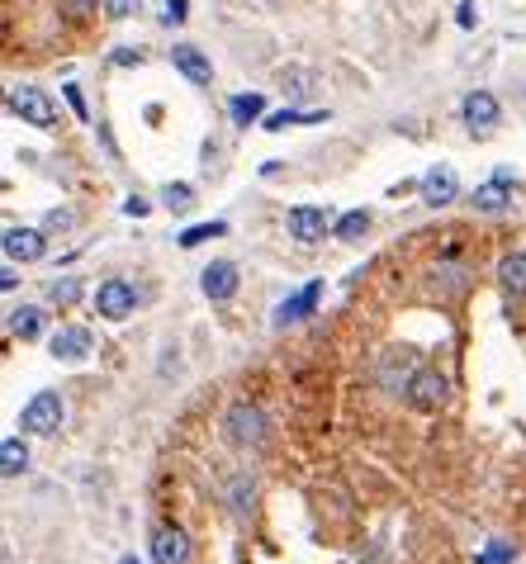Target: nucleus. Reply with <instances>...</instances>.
I'll return each mask as SVG.
<instances>
[{
    "label": "nucleus",
    "mask_w": 526,
    "mask_h": 564,
    "mask_svg": "<svg viewBox=\"0 0 526 564\" xmlns=\"http://www.w3.org/2000/svg\"><path fill=\"white\" fill-rule=\"evenodd\" d=\"M223 427H228L233 446H266V437H271V422H266V413L256 403H233Z\"/></svg>",
    "instance_id": "obj_1"
},
{
    "label": "nucleus",
    "mask_w": 526,
    "mask_h": 564,
    "mask_svg": "<svg viewBox=\"0 0 526 564\" xmlns=\"http://www.w3.org/2000/svg\"><path fill=\"white\" fill-rule=\"evenodd\" d=\"M5 105H10V114H19V124L57 128V105L48 100V91H38V86H15Z\"/></svg>",
    "instance_id": "obj_2"
},
{
    "label": "nucleus",
    "mask_w": 526,
    "mask_h": 564,
    "mask_svg": "<svg viewBox=\"0 0 526 564\" xmlns=\"http://www.w3.org/2000/svg\"><path fill=\"white\" fill-rule=\"evenodd\" d=\"M62 399H57L53 389H43V394H34V399L24 403V413H19V427L24 432H34V437H48V432H57L62 427Z\"/></svg>",
    "instance_id": "obj_3"
},
{
    "label": "nucleus",
    "mask_w": 526,
    "mask_h": 564,
    "mask_svg": "<svg viewBox=\"0 0 526 564\" xmlns=\"http://www.w3.org/2000/svg\"><path fill=\"white\" fill-rule=\"evenodd\" d=\"M133 309H138V290H133L128 280H119V275H109L105 285L95 290V313L109 318V323H124Z\"/></svg>",
    "instance_id": "obj_4"
},
{
    "label": "nucleus",
    "mask_w": 526,
    "mask_h": 564,
    "mask_svg": "<svg viewBox=\"0 0 526 564\" xmlns=\"http://www.w3.org/2000/svg\"><path fill=\"white\" fill-rule=\"evenodd\" d=\"M375 375H380V384L389 394H408V384L418 375V361H413V351H384Z\"/></svg>",
    "instance_id": "obj_5"
},
{
    "label": "nucleus",
    "mask_w": 526,
    "mask_h": 564,
    "mask_svg": "<svg viewBox=\"0 0 526 564\" xmlns=\"http://www.w3.org/2000/svg\"><path fill=\"white\" fill-rule=\"evenodd\" d=\"M285 223H290V237L304 242V247H313V242L327 237V209H318V204H294Z\"/></svg>",
    "instance_id": "obj_6"
},
{
    "label": "nucleus",
    "mask_w": 526,
    "mask_h": 564,
    "mask_svg": "<svg viewBox=\"0 0 526 564\" xmlns=\"http://www.w3.org/2000/svg\"><path fill=\"white\" fill-rule=\"evenodd\" d=\"M0 247H5V256H10V261H19V266L43 261V252H48V242H43V233H38V228H5Z\"/></svg>",
    "instance_id": "obj_7"
},
{
    "label": "nucleus",
    "mask_w": 526,
    "mask_h": 564,
    "mask_svg": "<svg viewBox=\"0 0 526 564\" xmlns=\"http://www.w3.org/2000/svg\"><path fill=\"white\" fill-rule=\"evenodd\" d=\"M318 299H323V280H309L299 294H290L280 309H275V328H294V323H304L313 309H318Z\"/></svg>",
    "instance_id": "obj_8"
},
{
    "label": "nucleus",
    "mask_w": 526,
    "mask_h": 564,
    "mask_svg": "<svg viewBox=\"0 0 526 564\" xmlns=\"http://www.w3.org/2000/svg\"><path fill=\"white\" fill-rule=\"evenodd\" d=\"M403 399L413 403V408H422V413L441 408V403H446V375H436V370H418Z\"/></svg>",
    "instance_id": "obj_9"
},
{
    "label": "nucleus",
    "mask_w": 526,
    "mask_h": 564,
    "mask_svg": "<svg viewBox=\"0 0 526 564\" xmlns=\"http://www.w3.org/2000/svg\"><path fill=\"white\" fill-rule=\"evenodd\" d=\"M200 290H204V299H214V304L233 299L237 294V266L233 261H209V266L200 271Z\"/></svg>",
    "instance_id": "obj_10"
},
{
    "label": "nucleus",
    "mask_w": 526,
    "mask_h": 564,
    "mask_svg": "<svg viewBox=\"0 0 526 564\" xmlns=\"http://www.w3.org/2000/svg\"><path fill=\"white\" fill-rule=\"evenodd\" d=\"M280 86H285V100H290V105H309L313 95L323 91V76L313 72V67H285V72H280Z\"/></svg>",
    "instance_id": "obj_11"
},
{
    "label": "nucleus",
    "mask_w": 526,
    "mask_h": 564,
    "mask_svg": "<svg viewBox=\"0 0 526 564\" xmlns=\"http://www.w3.org/2000/svg\"><path fill=\"white\" fill-rule=\"evenodd\" d=\"M171 67L181 76H190L195 86H209V81H214V67H209V57H204L195 43H176V48H171Z\"/></svg>",
    "instance_id": "obj_12"
},
{
    "label": "nucleus",
    "mask_w": 526,
    "mask_h": 564,
    "mask_svg": "<svg viewBox=\"0 0 526 564\" xmlns=\"http://www.w3.org/2000/svg\"><path fill=\"white\" fill-rule=\"evenodd\" d=\"M422 200L432 204V209H441V204H451L455 195H460V181H455V171L451 166H432L427 176H422Z\"/></svg>",
    "instance_id": "obj_13"
},
{
    "label": "nucleus",
    "mask_w": 526,
    "mask_h": 564,
    "mask_svg": "<svg viewBox=\"0 0 526 564\" xmlns=\"http://www.w3.org/2000/svg\"><path fill=\"white\" fill-rule=\"evenodd\" d=\"M152 560L157 564H185L190 560V541H185L181 527H157L152 536Z\"/></svg>",
    "instance_id": "obj_14"
},
{
    "label": "nucleus",
    "mask_w": 526,
    "mask_h": 564,
    "mask_svg": "<svg viewBox=\"0 0 526 564\" xmlns=\"http://www.w3.org/2000/svg\"><path fill=\"white\" fill-rule=\"evenodd\" d=\"M48 351H53L57 361H86V351H91V332L86 328H57L48 337Z\"/></svg>",
    "instance_id": "obj_15"
},
{
    "label": "nucleus",
    "mask_w": 526,
    "mask_h": 564,
    "mask_svg": "<svg viewBox=\"0 0 526 564\" xmlns=\"http://www.w3.org/2000/svg\"><path fill=\"white\" fill-rule=\"evenodd\" d=\"M460 114H465V124L470 128H493L498 119H503V110H498V100H493L489 91H470L465 95V105H460Z\"/></svg>",
    "instance_id": "obj_16"
},
{
    "label": "nucleus",
    "mask_w": 526,
    "mask_h": 564,
    "mask_svg": "<svg viewBox=\"0 0 526 564\" xmlns=\"http://www.w3.org/2000/svg\"><path fill=\"white\" fill-rule=\"evenodd\" d=\"M470 285V275H465V266H455V261H436L432 266V290L441 294V299H451V294H460Z\"/></svg>",
    "instance_id": "obj_17"
},
{
    "label": "nucleus",
    "mask_w": 526,
    "mask_h": 564,
    "mask_svg": "<svg viewBox=\"0 0 526 564\" xmlns=\"http://www.w3.org/2000/svg\"><path fill=\"white\" fill-rule=\"evenodd\" d=\"M498 280H503V290L512 299H526V252H512L498 261Z\"/></svg>",
    "instance_id": "obj_18"
},
{
    "label": "nucleus",
    "mask_w": 526,
    "mask_h": 564,
    "mask_svg": "<svg viewBox=\"0 0 526 564\" xmlns=\"http://www.w3.org/2000/svg\"><path fill=\"white\" fill-rule=\"evenodd\" d=\"M228 114H233V124H256V119H266V100H261V95L256 91H247V95H233V100H228Z\"/></svg>",
    "instance_id": "obj_19"
},
{
    "label": "nucleus",
    "mask_w": 526,
    "mask_h": 564,
    "mask_svg": "<svg viewBox=\"0 0 526 564\" xmlns=\"http://www.w3.org/2000/svg\"><path fill=\"white\" fill-rule=\"evenodd\" d=\"M38 332H43V309L24 304V309L10 313V337H19V342H34Z\"/></svg>",
    "instance_id": "obj_20"
},
{
    "label": "nucleus",
    "mask_w": 526,
    "mask_h": 564,
    "mask_svg": "<svg viewBox=\"0 0 526 564\" xmlns=\"http://www.w3.org/2000/svg\"><path fill=\"white\" fill-rule=\"evenodd\" d=\"M474 209H484V214H503V209H508V185H498V181L479 185V190H474Z\"/></svg>",
    "instance_id": "obj_21"
},
{
    "label": "nucleus",
    "mask_w": 526,
    "mask_h": 564,
    "mask_svg": "<svg viewBox=\"0 0 526 564\" xmlns=\"http://www.w3.org/2000/svg\"><path fill=\"white\" fill-rule=\"evenodd\" d=\"M24 465H29V446H24L19 437H5V446H0V470L15 479V474L24 470Z\"/></svg>",
    "instance_id": "obj_22"
},
{
    "label": "nucleus",
    "mask_w": 526,
    "mask_h": 564,
    "mask_svg": "<svg viewBox=\"0 0 526 564\" xmlns=\"http://www.w3.org/2000/svg\"><path fill=\"white\" fill-rule=\"evenodd\" d=\"M365 228H370V214H365V209H346L342 219H337V228H332V233L342 237V242H356V237H361Z\"/></svg>",
    "instance_id": "obj_23"
},
{
    "label": "nucleus",
    "mask_w": 526,
    "mask_h": 564,
    "mask_svg": "<svg viewBox=\"0 0 526 564\" xmlns=\"http://www.w3.org/2000/svg\"><path fill=\"white\" fill-rule=\"evenodd\" d=\"M48 299L62 304V309H72L76 299H81V280H76V275H57L53 285H48Z\"/></svg>",
    "instance_id": "obj_24"
},
{
    "label": "nucleus",
    "mask_w": 526,
    "mask_h": 564,
    "mask_svg": "<svg viewBox=\"0 0 526 564\" xmlns=\"http://www.w3.org/2000/svg\"><path fill=\"white\" fill-rule=\"evenodd\" d=\"M223 233H228V223H195V228H185V233L181 237H176V242H181V247H185V252H190V247H200V242H209V237H223Z\"/></svg>",
    "instance_id": "obj_25"
},
{
    "label": "nucleus",
    "mask_w": 526,
    "mask_h": 564,
    "mask_svg": "<svg viewBox=\"0 0 526 564\" xmlns=\"http://www.w3.org/2000/svg\"><path fill=\"white\" fill-rule=\"evenodd\" d=\"M162 204H166V209H171V214H185V209L195 204V190H190V185H185V181L166 185V190H162Z\"/></svg>",
    "instance_id": "obj_26"
},
{
    "label": "nucleus",
    "mask_w": 526,
    "mask_h": 564,
    "mask_svg": "<svg viewBox=\"0 0 526 564\" xmlns=\"http://www.w3.org/2000/svg\"><path fill=\"white\" fill-rule=\"evenodd\" d=\"M290 124H304V110H299V105H285V110L266 114V124H261V128H271V133H280V128H290Z\"/></svg>",
    "instance_id": "obj_27"
},
{
    "label": "nucleus",
    "mask_w": 526,
    "mask_h": 564,
    "mask_svg": "<svg viewBox=\"0 0 526 564\" xmlns=\"http://www.w3.org/2000/svg\"><path fill=\"white\" fill-rule=\"evenodd\" d=\"M228 493H233V508H237V512H252V498H256V484H252V479H242V474H237L233 489H228Z\"/></svg>",
    "instance_id": "obj_28"
},
{
    "label": "nucleus",
    "mask_w": 526,
    "mask_h": 564,
    "mask_svg": "<svg viewBox=\"0 0 526 564\" xmlns=\"http://www.w3.org/2000/svg\"><path fill=\"white\" fill-rule=\"evenodd\" d=\"M62 95H67V105H72L76 119H81V124H91V110H86V95H81V86H62Z\"/></svg>",
    "instance_id": "obj_29"
},
{
    "label": "nucleus",
    "mask_w": 526,
    "mask_h": 564,
    "mask_svg": "<svg viewBox=\"0 0 526 564\" xmlns=\"http://www.w3.org/2000/svg\"><path fill=\"white\" fill-rule=\"evenodd\" d=\"M512 560H517V550H512V546H503V541H493V546H489V555H484V560H479V564H512Z\"/></svg>",
    "instance_id": "obj_30"
},
{
    "label": "nucleus",
    "mask_w": 526,
    "mask_h": 564,
    "mask_svg": "<svg viewBox=\"0 0 526 564\" xmlns=\"http://www.w3.org/2000/svg\"><path fill=\"white\" fill-rule=\"evenodd\" d=\"M57 5H62V15L67 19H86L95 10V0H57Z\"/></svg>",
    "instance_id": "obj_31"
},
{
    "label": "nucleus",
    "mask_w": 526,
    "mask_h": 564,
    "mask_svg": "<svg viewBox=\"0 0 526 564\" xmlns=\"http://www.w3.org/2000/svg\"><path fill=\"white\" fill-rule=\"evenodd\" d=\"M185 15H190V0H166V10H162V24H181Z\"/></svg>",
    "instance_id": "obj_32"
},
{
    "label": "nucleus",
    "mask_w": 526,
    "mask_h": 564,
    "mask_svg": "<svg viewBox=\"0 0 526 564\" xmlns=\"http://www.w3.org/2000/svg\"><path fill=\"white\" fill-rule=\"evenodd\" d=\"M43 228H48V233H62V228H72V209H53V214L43 219Z\"/></svg>",
    "instance_id": "obj_33"
},
{
    "label": "nucleus",
    "mask_w": 526,
    "mask_h": 564,
    "mask_svg": "<svg viewBox=\"0 0 526 564\" xmlns=\"http://www.w3.org/2000/svg\"><path fill=\"white\" fill-rule=\"evenodd\" d=\"M455 24H460V29H474V24H479V10H474L470 0H465V5H455Z\"/></svg>",
    "instance_id": "obj_34"
},
{
    "label": "nucleus",
    "mask_w": 526,
    "mask_h": 564,
    "mask_svg": "<svg viewBox=\"0 0 526 564\" xmlns=\"http://www.w3.org/2000/svg\"><path fill=\"white\" fill-rule=\"evenodd\" d=\"M138 62H143L138 48H119V53H114V67H138Z\"/></svg>",
    "instance_id": "obj_35"
},
{
    "label": "nucleus",
    "mask_w": 526,
    "mask_h": 564,
    "mask_svg": "<svg viewBox=\"0 0 526 564\" xmlns=\"http://www.w3.org/2000/svg\"><path fill=\"white\" fill-rule=\"evenodd\" d=\"M147 209H152V204H147V200H138V195H133V200H124V214H128V219H143Z\"/></svg>",
    "instance_id": "obj_36"
},
{
    "label": "nucleus",
    "mask_w": 526,
    "mask_h": 564,
    "mask_svg": "<svg viewBox=\"0 0 526 564\" xmlns=\"http://www.w3.org/2000/svg\"><path fill=\"white\" fill-rule=\"evenodd\" d=\"M105 10H109L114 19H124L128 10H133V0H105Z\"/></svg>",
    "instance_id": "obj_37"
},
{
    "label": "nucleus",
    "mask_w": 526,
    "mask_h": 564,
    "mask_svg": "<svg viewBox=\"0 0 526 564\" xmlns=\"http://www.w3.org/2000/svg\"><path fill=\"white\" fill-rule=\"evenodd\" d=\"M15 285H19L15 266H0V290H15Z\"/></svg>",
    "instance_id": "obj_38"
},
{
    "label": "nucleus",
    "mask_w": 526,
    "mask_h": 564,
    "mask_svg": "<svg viewBox=\"0 0 526 564\" xmlns=\"http://www.w3.org/2000/svg\"><path fill=\"white\" fill-rule=\"evenodd\" d=\"M119 564H138V560H133V555H124V560H119Z\"/></svg>",
    "instance_id": "obj_39"
}]
</instances>
